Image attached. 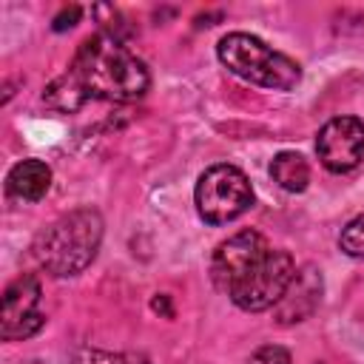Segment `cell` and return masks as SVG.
<instances>
[{
  "label": "cell",
  "mask_w": 364,
  "mask_h": 364,
  "mask_svg": "<svg viewBox=\"0 0 364 364\" xmlns=\"http://www.w3.org/2000/svg\"><path fill=\"white\" fill-rule=\"evenodd\" d=\"M68 74L82 85L88 100L97 97L111 102H134L151 88L145 63L122 40L105 31H97L80 43Z\"/></svg>",
  "instance_id": "6da1fadb"
},
{
  "label": "cell",
  "mask_w": 364,
  "mask_h": 364,
  "mask_svg": "<svg viewBox=\"0 0 364 364\" xmlns=\"http://www.w3.org/2000/svg\"><path fill=\"white\" fill-rule=\"evenodd\" d=\"M102 216L94 208H74L43 228L31 245V256L54 279L82 273L102 245Z\"/></svg>",
  "instance_id": "7a4b0ae2"
},
{
  "label": "cell",
  "mask_w": 364,
  "mask_h": 364,
  "mask_svg": "<svg viewBox=\"0 0 364 364\" xmlns=\"http://www.w3.org/2000/svg\"><path fill=\"white\" fill-rule=\"evenodd\" d=\"M216 57L230 74L259 88L293 91L301 82V65L293 57L276 51L273 46L247 31L225 34L216 43Z\"/></svg>",
  "instance_id": "3957f363"
},
{
  "label": "cell",
  "mask_w": 364,
  "mask_h": 364,
  "mask_svg": "<svg viewBox=\"0 0 364 364\" xmlns=\"http://www.w3.org/2000/svg\"><path fill=\"white\" fill-rule=\"evenodd\" d=\"M193 202H196V213L202 216V222L228 225V222H233L250 210L253 188H250V179L245 176L242 168L219 162V165H210L199 176L196 191H193Z\"/></svg>",
  "instance_id": "277c9868"
},
{
  "label": "cell",
  "mask_w": 364,
  "mask_h": 364,
  "mask_svg": "<svg viewBox=\"0 0 364 364\" xmlns=\"http://www.w3.org/2000/svg\"><path fill=\"white\" fill-rule=\"evenodd\" d=\"M296 276V259L284 247H270L262 262H256L228 293V299L245 313L273 310L284 296L290 279Z\"/></svg>",
  "instance_id": "5b68a950"
},
{
  "label": "cell",
  "mask_w": 364,
  "mask_h": 364,
  "mask_svg": "<svg viewBox=\"0 0 364 364\" xmlns=\"http://www.w3.org/2000/svg\"><path fill=\"white\" fill-rule=\"evenodd\" d=\"M40 282L31 273L17 276L3 290V313H0V338L3 341H26L46 324V313L40 310Z\"/></svg>",
  "instance_id": "8992f818"
},
{
  "label": "cell",
  "mask_w": 364,
  "mask_h": 364,
  "mask_svg": "<svg viewBox=\"0 0 364 364\" xmlns=\"http://www.w3.org/2000/svg\"><path fill=\"white\" fill-rule=\"evenodd\" d=\"M318 162L330 173H350L364 162V122L358 117H333L316 134Z\"/></svg>",
  "instance_id": "52a82bcc"
},
{
  "label": "cell",
  "mask_w": 364,
  "mask_h": 364,
  "mask_svg": "<svg viewBox=\"0 0 364 364\" xmlns=\"http://www.w3.org/2000/svg\"><path fill=\"white\" fill-rule=\"evenodd\" d=\"M270 250V242L264 239V233L245 228L233 236H228L225 242H219V247L213 250L210 259V279L216 284V290L230 293V287L256 264L264 259V253Z\"/></svg>",
  "instance_id": "ba28073f"
},
{
  "label": "cell",
  "mask_w": 364,
  "mask_h": 364,
  "mask_svg": "<svg viewBox=\"0 0 364 364\" xmlns=\"http://www.w3.org/2000/svg\"><path fill=\"white\" fill-rule=\"evenodd\" d=\"M321 293H324V279L321 270L316 264H301L296 267V276L290 279L284 296L276 301L273 307V318L276 324L287 327V324H299L304 318H310L316 313V307L321 304Z\"/></svg>",
  "instance_id": "9c48e42d"
},
{
  "label": "cell",
  "mask_w": 364,
  "mask_h": 364,
  "mask_svg": "<svg viewBox=\"0 0 364 364\" xmlns=\"http://www.w3.org/2000/svg\"><path fill=\"white\" fill-rule=\"evenodd\" d=\"M51 188V168L43 159H23L6 173V193L17 202H40Z\"/></svg>",
  "instance_id": "30bf717a"
},
{
  "label": "cell",
  "mask_w": 364,
  "mask_h": 364,
  "mask_svg": "<svg viewBox=\"0 0 364 364\" xmlns=\"http://www.w3.org/2000/svg\"><path fill=\"white\" fill-rule=\"evenodd\" d=\"M270 176L273 182L287 191V193H301L307 185H310V165L301 154L296 151H282L273 156L270 162Z\"/></svg>",
  "instance_id": "8fae6325"
},
{
  "label": "cell",
  "mask_w": 364,
  "mask_h": 364,
  "mask_svg": "<svg viewBox=\"0 0 364 364\" xmlns=\"http://www.w3.org/2000/svg\"><path fill=\"white\" fill-rule=\"evenodd\" d=\"M85 100H88V94L82 91V85L68 71L63 77H57L54 82H48L46 91H43V102L51 105V108H57V111H63V114L80 111L85 105Z\"/></svg>",
  "instance_id": "7c38bea8"
},
{
  "label": "cell",
  "mask_w": 364,
  "mask_h": 364,
  "mask_svg": "<svg viewBox=\"0 0 364 364\" xmlns=\"http://www.w3.org/2000/svg\"><path fill=\"white\" fill-rule=\"evenodd\" d=\"M74 364H151L142 353H111L100 347H80L74 353Z\"/></svg>",
  "instance_id": "4fadbf2b"
},
{
  "label": "cell",
  "mask_w": 364,
  "mask_h": 364,
  "mask_svg": "<svg viewBox=\"0 0 364 364\" xmlns=\"http://www.w3.org/2000/svg\"><path fill=\"white\" fill-rule=\"evenodd\" d=\"M338 247L350 259H364V213L350 219L338 233Z\"/></svg>",
  "instance_id": "5bb4252c"
},
{
  "label": "cell",
  "mask_w": 364,
  "mask_h": 364,
  "mask_svg": "<svg viewBox=\"0 0 364 364\" xmlns=\"http://www.w3.org/2000/svg\"><path fill=\"white\" fill-rule=\"evenodd\" d=\"M247 364H293V358H290V353H287L284 347H279V344H264V347H259V350L247 358Z\"/></svg>",
  "instance_id": "9a60e30c"
},
{
  "label": "cell",
  "mask_w": 364,
  "mask_h": 364,
  "mask_svg": "<svg viewBox=\"0 0 364 364\" xmlns=\"http://www.w3.org/2000/svg\"><path fill=\"white\" fill-rule=\"evenodd\" d=\"M80 17H82V9H80V6H65V9L51 20V28H54V31H65V28L77 26Z\"/></svg>",
  "instance_id": "2e32d148"
},
{
  "label": "cell",
  "mask_w": 364,
  "mask_h": 364,
  "mask_svg": "<svg viewBox=\"0 0 364 364\" xmlns=\"http://www.w3.org/2000/svg\"><path fill=\"white\" fill-rule=\"evenodd\" d=\"M151 307H154L156 313H162V316H168V318L173 316V307H171V301H168V296H165V293H159V296H156V299L151 301Z\"/></svg>",
  "instance_id": "e0dca14e"
}]
</instances>
